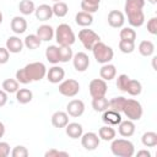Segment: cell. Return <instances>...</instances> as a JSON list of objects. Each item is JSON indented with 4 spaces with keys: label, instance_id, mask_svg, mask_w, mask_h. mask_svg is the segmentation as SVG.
<instances>
[{
    "label": "cell",
    "instance_id": "cell-1",
    "mask_svg": "<svg viewBox=\"0 0 157 157\" xmlns=\"http://www.w3.org/2000/svg\"><path fill=\"white\" fill-rule=\"evenodd\" d=\"M145 0H126L125 1V13L128 16V22L131 27H141L145 22L144 9Z\"/></svg>",
    "mask_w": 157,
    "mask_h": 157
},
{
    "label": "cell",
    "instance_id": "cell-2",
    "mask_svg": "<svg viewBox=\"0 0 157 157\" xmlns=\"http://www.w3.org/2000/svg\"><path fill=\"white\" fill-rule=\"evenodd\" d=\"M110 151L117 157H132L135 155V146L126 139H113Z\"/></svg>",
    "mask_w": 157,
    "mask_h": 157
},
{
    "label": "cell",
    "instance_id": "cell-3",
    "mask_svg": "<svg viewBox=\"0 0 157 157\" xmlns=\"http://www.w3.org/2000/svg\"><path fill=\"white\" fill-rule=\"evenodd\" d=\"M54 36L60 47H71L76 40L75 33L67 23L59 25L54 32Z\"/></svg>",
    "mask_w": 157,
    "mask_h": 157
},
{
    "label": "cell",
    "instance_id": "cell-4",
    "mask_svg": "<svg viewBox=\"0 0 157 157\" xmlns=\"http://www.w3.org/2000/svg\"><path fill=\"white\" fill-rule=\"evenodd\" d=\"M92 53H93V56H94L96 61L99 63V64H107V63H109V61L113 59V56H114L113 49H112L109 45H107L105 43L101 42V40L97 42V43L93 45Z\"/></svg>",
    "mask_w": 157,
    "mask_h": 157
},
{
    "label": "cell",
    "instance_id": "cell-5",
    "mask_svg": "<svg viewBox=\"0 0 157 157\" xmlns=\"http://www.w3.org/2000/svg\"><path fill=\"white\" fill-rule=\"evenodd\" d=\"M23 69H25L27 76L31 78V81H40L47 75V67L40 61L29 63Z\"/></svg>",
    "mask_w": 157,
    "mask_h": 157
},
{
    "label": "cell",
    "instance_id": "cell-6",
    "mask_svg": "<svg viewBox=\"0 0 157 157\" xmlns=\"http://www.w3.org/2000/svg\"><path fill=\"white\" fill-rule=\"evenodd\" d=\"M123 113L130 120H139L142 117V105L136 99H126L123 108Z\"/></svg>",
    "mask_w": 157,
    "mask_h": 157
},
{
    "label": "cell",
    "instance_id": "cell-7",
    "mask_svg": "<svg viewBox=\"0 0 157 157\" xmlns=\"http://www.w3.org/2000/svg\"><path fill=\"white\" fill-rule=\"evenodd\" d=\"M78 39L82 43V45L85 47V49L92 50L93 45L101 40V37L93 31V29H88V28H83L78 32Z\"/></svg>",
    "mask_w": 157,
    "mask_h": 157
},
{
    "label": "cell",
    "instance_id": "cell-8",
    "mask_svg": "<svg viewBox=\"0 0 157 157\" xmlns=\"http://www.w3.org/2000/svg\"><path fill=\"white\" fill-rule=\"evenodd\" d=\"M80 92V83L74 78H67L59 85V93L65 97H75Z\"/></svg>",
    "mask_w": 157,
    "mask_h": 157
},
{
    "label": "cell",
    "instance_id": "cell-9",
    "mask_svg": "<svg viewBox=\"0 0 157 157\" xmlns=\"http://www.w3.org/2000/svg\"><path fill=\"white\" fill-rule=\"evenodd\" d=\"M88 90H90V94L92 98L103 97L105 96L108 91V86L103 78H93L88 85Z\"/></svg>",
    "mask_w": 157,
    "mask_h": 157
},
{
    "label": "cell",
    "instance_id": "cell-10",
    "mask_svg": "<svg viewBox=\"0 0 157 157\" xmlns=\"http://www.w3.org/2000/svg\"><path fill=\"white\" fill-rule=\"evenodd\" d=\"M101 139L96 132H85L81 135V145L87 151H93L99 146Z\"/></svg>",
    "mask_w": 157,
    "mask_h": 157
},
{
    "label": "cell",
    "instance_id": "cell-11",
    "mask_svg": "<svg viewBox=\"0 0 157 157\" xmlns=\"http://www.w3.org/2000/svg\"><path fill=\"white\" fill-rule=\"evenodd\" d=\"M71 60H72V64H74L75 70L78 71V72L86 71L88 69V66H90V58L83 52H78V53L74 54V56H72Z\"/></svg>",
    "mask_w": 157,
    "mask_h": 157
},
{
    "label": "cell",
    "instance_id": "cell-12",
    "mask_svg": "<svg viewBox=\"0 0 157 157\" xmlns=\"http://www.w3.org/2000/svg\"><path fill=\"white\" fill-rule=\"evenodd\" d=\"M85 112V103L81 99H72L66 105V113L72 118H78Z\"/></svg>",
    "mask_w": 157,
    "mask_h": 157
},
{
    "label": "cell",
    "instance_id": "cell-13",
    "mask_svg": "<svg viewBox=\"0 0 157 157\" xmlns=\"http://www.w3.org/2000/svg\"><path fill=\"white\" fill-rule=\"evenodd\" d=\"M47 78L50 83H59L64 80L65 77V70L58 65H54L53 67H50L48 71H47Z\"/></svg>",
    "mask_w": 157,
    "mask_h": 157
},
{
    "label": "cell",
    "instance_id": "cell-14",
    "mask_svg": "<svg viewBox=\"0 0 157 157\" xmlns=\"http://www.w3.org/2000/svg\"><path fill=\"white\" fill-rule=\"evenodd\" d=\"M102 120L105 125H110V126H115L121 121V115L119 112H115L113 109H105L104 112H102Z\"/></svg>",
    "mask_w": 157,
    "mask_h": 157
},
{
    "label": "cell",
    "instance_id": "cell-15",
    "mask_svg": "<svg viewBox=\"0 0 157 157\" xmlns=\"http://www.w3.org/2000/svg\"><path fill=\"white\" fill-rule=\"evenodd\" d=\"M108 25L113 28H120L124 26V22H125V17H124V13L119 10H112L109 13H108Z\"/></svg>",
    "mask_w": 157,
    "mask_h": 157
},
{
    "label": "cell",
    "instance_id": "cell-16",
    "mask_svg": "<svg viewBox=\"0 0 157 157\" xmlns=\"http://www.w3.org/2000/svg\"><path fill=\"white\" fill-rule=\"evenodd\" d=\"M52 124L56 129L65 128L69 124V114L63 110H58L52 115Z\"/></svg>",
    "mask_w": 157,
    "mask_h": 157
},
{
    "label": "cell",
    "instance_id": "cell-17",
    "mask_svg": "<svg viewBox=\"0 0 157 157\" xmlns=\"http://www.w3.org/2000/svg\"><path fill=\"white\" fill-rule=\"evenodd\" d=\"M118 131L119 134L123 136V137H130L134 135L135 132V124H134V120H121L119 124H118Z\"/></svg>",
    "mask_w": 157,
    "mask_h": 157
},
{
    "label": "cell",
    "instance_id": "cell-18",
    "mask_svg": "<svg viewBox=\"0 0 157 157\" xmlns=\"http://www.w3.org/2000/svg\"><path fill=\"white\" fill-rule=\"evenodd\" d=\"M34 13H36L37 20H39V21H48L53 16V10H52V6H49L47 4H42L38 7H36Z\"/></svg>",
    "mask_w": 157,
    "mask_h": 157
},
{
    "label": "cell",
    "instance_id": "cell-19",
    "mask_svg": "<svg viewBox=\"0 0 157 157\" xmlns=\"http://www.w3.org/2000/svg\"><path fill=\"white\" fill-rule=\"evenodd\" d=\"M6 49L10 53H13V54L21 53L22 49H23V42H22V39H20L16 36L9 37L7 40H6Z\"/></svg>",
    "mask_w": 157,
    "mask_h": 157
},
{
    "label": "cell",
    "instance_id": "cell-20",
    "mask_svg": "<svg viewBox=\"0 0 157 157\" xmlns=\"http://www.w3.org/2000/svg\"><path fill=\"white\" fill-rule=\"evenodd\" d=\"M11 29L16 33V34H22L26 32L27 29V21L25 20V17L22 16H15L11 20Z\"/></svg>",
    "mask_w": 157,
    "mask_h": 157
},
{
    "label": "cell",
    "instance_id": "cell-21",
    "mask_svg": "<svg viewBox=\"0 0 157 157\" xmlns=\"http://www.w3.org/2000/svg\"><path fill=\"white\" fill-rule=\"evenodd\" d=\"M36 34L39 37V39L42 42H49L54 37V29L49 25H42V26H39L37 28V33Z\"/></svg>",
    "mask_w": 157,
    "mask_h": 157
},
{
    "label": "cell",
    "instance_id": "cell-22",
    "mask_svg": "<svg viewBox=\"0 0 157 157\" xmlns=\"http://www.w3.org/2000/svg\"><path fill=\"white\" fill-rule=\"evenodd\" d=\"M115 75H117V69H115V66H114L113 64H109V63L103 64V66H102L101 70H99V76H101V78H103L104 81H110V80H113V78L115 77Z\"/></svg>",
    "mask_w": 157,
    "mask_h": 157
},
{
    "label": "cell",
    "instance_id": "cell-23",
    "mask_svg": "<svg viewBox=\"0 0 157 157\" xmlns=\"http://www.w3.org/2000/svg\"><path fill=\"white\" fill-rule=\"evenodd\" d=\"M45 58L50 64L56 65L60 63V49L58 45H49L45 49Z\"/></svg>",
    "mask_w": 157,
    "mask_h": 157
},
{
    "label": "cell",
    "instance_id": "cell-24",
    "mask_svg": "<svg viewBox=\"0 0 157 157\" xmlns=\"http://www.w3.org/2000/svg\"><path fill=\"white\" fill-rule=\"evenodd\" d=\"M65 131H66V135L69 137H71V139H78L83 134V128L78 123H69L65 126Z\"/></svg>",
    "mask_w": 157,
    "mask_h": 157
},
{
    "label": "cell",
    "instance_id": "cell-25",
    "mask_svg": "<svg viewBox=\"0 0 157 157\" xmlns=\"http://www.w3.org/2000/svg\"><path fill=\"white\" fill-rule=\"evenodd\" d=\"M75 22L81 27H90L93 22V16H92V13L80 11L75 16Z\"/></svg>",
    "mask_w": 157,
    "mask_h": 157
},
{
    "label": "cell",
    "instance_id": "cell-26",
    "mask_svg": "<svg viewBox=\"0 0 157 157\" xmlns=\"http://www.w3.org/2000/svg\"><path fill=\"white\" fill-rule=\"evenodd\" d=\"M115 135H117V131L110 125H104V126L99 128V130H98L99 139H102L104 141H112L113 139H115Z\"/></svg>",
    "mask_w": 157,
    "mask_h": 157
},
{
    "label": "cell",
    "instance_id": "cell-27",
    "mask_svg": "<svg viewBox=\"0 0 157 157\" xmlns=\"http://www.w3.org/2000/svg\"><path fill=\"white\" fill-rule=\"evenodd\" d=\"M32 98H33V93L28 88H18L17 92H16V99L21 104L29 103L32 101Z\"/></svg>",
    "mask_w": 157,
    "mask_h": 157
},
{
    "label": "cell",
    "instance_id": "cell-28",
    "mask_svg": "<svg viewBox=\"0 0 157 157\" xmlns=\"http://www.w3.org/2000/svg\"><path fill=\"white\" fill-rule=\"evenodd\" d=\"M101 0H82L81 1V10L88 13L97 12L99 9Z\"/></svg>",
    "mask_w": 157,
    "mask_h": 157
},
{
    "label": "cell",
    "instance_id": "cell-29",
    "mask_svg": "<svg viewBox=\"0 0 157 157\" xmlns=\"http://www.w3.org/2000/svg\"><path fill=\"white\" fill-rule=\"evenodd\" d=\"M92 108L96 112H104L109 108V101L105 98V96L92 98Z\"/></svg>",
    "mask_w": 157,
    "mask_h": 157
},
{
    "label": "cell",
    "instance_id": "cell-30",
    "mask_svg": "<svg viewBox=\"0 0 157 157\" xmlns=\"http://www.w3.org/2000/svg\"><path fill=\"white\" fill-rule=\"evenodd\" d=\"M52 10H53V15H55L56 17H65L67 15L69 7H67V4L66 2H64V1H56L52 6Z\"/></svg>",
    "mask_w": 157,
    "mask_h": 157
},
{
    "label": "cell",
    "instance_id": "cell-31",
    "mask_svg": "<svg viewBox=\"0 0 157 157\" xmlns=\"http://www.w3.org/2000/svg\"><path fill=\"white\" fill-rule=\"evenodd\" d=\"M40 44H42V40L39 39V37L37 34H28V36H26V38L23 40V45L31 50L39 48Z\"/></svg>",
    "mask_w": 157,
    "mask_h": 157
},
{
    "label": "cell",
    "instance_id": "cell-32",
    "mask_svg": "<svg viewBox=\"0 0 157 157\" xmlns=\"http://www.w3.org/2000/svg\"><path fill=\"white\" fill-rule=\"evenodd\" d=\"M139 53L142 56H151L155 53V44L151 40H142L139 44Z\"/></svg>",
    "mask_w": 157,
    "mask_h": 157
},
{
    "label": "cell",
    "instance_id": "cell-33",
    "mask_svg": "<svg viewBox=\"0 0 157 157\" xmlns=\"http://www.w3.org/2000/svg\"><path fill=\"white\" fill-rule=\"evenodd\" d=\"M130 96H139L141 92H142V85L140 81L137 80H129L128 82V86H126V91Z\"/></svg>",
    "mask_w": 157,
    "mask_h": 157
},
{
    "label": "cell",
    "instance_id": "cell-34",
    "mask_svg": "<svg viewBox=\"0 0 157 157\" xmlns=\"http://www.w3.org/2000/svg\"><path fill=\"white\" fill-rule=\"evenodd\" d=\"M142 145L146 147H155L157 146V134L155 131H147L141 137Z\"/></svg>",
    "mask_w": 157,
    "mask_h": 157
},
{
    "label": "cell",
    "instance_id": "cell-35",
    "mask_svg": "<svg viewBox=\"0 0 157 157\" xmlns=\"http://www.w3.org/2000/svg\"><path fill=\"white\" fill-rule=\"evenodd\" d=\"M18 10L22 15L27 16V15H31L34 12L36 6H34V2L32 0H21L18 4Z\"/></svg>",
    "mask_w": 157,
    "mask_h": 157
},
{
    "label": "cell",
    "instance_id": "cell-36",
    "mask_svg": "<svg viewBox=\"0 0 157 157\" xmlns=\"http://www.w3.org/2000/svg\"><path fill=\"white\" fill-rule=\"evenodd\" d=\"M125 102H126V98L123 97V96L114 97V98H112V99L109 101V109H113V110H115V112L121 113Z\"/></svg>",
    "mask_w": 157,
    "mask_h": 157
},
{
    "label": "cell",
    "instance_id": "cell-37",
    "mask_svg": "<svg viewBox=\"0 0 157 157\" xmlns=\"http://www.w3.org/2000/svg\"><path fill=\"white\" fill-rule=\"evenodd\" d=\"M2 90L6 93H16L18 90V82L16 78H6L2 82Z\"/></svg>",
    "mask_w": 157,
    "mask_h": 157
},
{
    "label": "cell",
    "instance_id": "cell-38",
    "mask_svg": "<svg viewBox=\"0 0 157 157\" xmlns=\"http://www.w3.org/2000/svg\"><path fill=\"white\" fill-rule=\"evenodd\" d=\"M119 37H120V39H124V40L135 42V39H136V32L131 27H123L120 29V32H119Z\"/></svg>",
    "mask_w": 157,
    "mask_h": 157
},
{
    "label": "cell",
    "instance_id": "cell-39",
    "mask_svg": "<svg viewBox=\"0 0 157 157\" xmlns=\"http://www.w3.org/2000/svg\"><path fill=\"white\" fill-rule=\"evenodd\" d=\"M119 49L124 54H130V53H132L135 50V42L120 39L119 40Z\"/></svg>",
    "mask_w": 157,
    "mask_h": 157
},
{
    "label": "cell",
    "instance_id": "cell-40",
    "mask_svg": "<svg viewBox=\"0 0 157 157\" xmlns=\"http://www.w3.org/2000/svg\"><path fill=\"white\" fill-rule=\"evenodd\" d=\"M59 49H60V63H67L72 59L74 53H72L71 47H60L59 45Z\"/></svg>",
    "mask_w": 157,
    "mask_h": 157
},
{
    "label": "cell",
    "instance_id": "cell-41",
    "mask_svg": "<svg viewBox=\"0 0 157 157\" xmlns=\"http://www.w3.org/2000/svg\"><path fill=\"white\" fill-rule=\"evenodd\" d=\"M16 80H17L18 83H22V85H28V83L32 82L31 78L27 76V74H26V71H25L23 67L16 71Z\"/></svg>",
    "mask_w": 157,
    "mask_h": 157
},
{
    "label": "cell",
    "instance_id": "cell-42",
    "mask_svg": "<svg viewBox=\"0 0 157 157\" xmlns=\"http://www.w3.org/2000/svg\"><path fill=\"white\" fill-rule=\"evenodd\" d=\"M129 80H130V77H129L126 74H121V75H119L118 78H117V87H118L120 91L125 92V91H126V86H128Z\"/></svg>",
    "mask_w": 157,
    "mask_h": 157
},
{
    "label": "cell",
    "instance_id": "cell-43",
    "mask_svg": "<svg viewBox=\"0 0 157 157\" xmlns=\"http://www.w3.org/2000/svg\"><path fill=\"white\" fill-rule=\"evenodd\" d=\"M11 156L12 157H27L28 156V150L25 146L18 145V146L13 147V150L11 151Z\"/></svg>",
    "mask_w": 157,
    "mask_h": 157
},
{
    "label": "cell",
    "instance_id": "cell-44",
    "mask_svg": "<svg viewBox=\"0 0 157 157\" xmlns=\"http://www.w3.org/2000/svg\"><path fill=\"white\" fill-rule=\"evenodd\" d=\"M147 31L152 36L157 34V17H151L147 21Z\"/></svg>",
    "mask_w": 157,
    "mask_h": 157
},
{
    "label": "cell",
    "instance_id": "cell-45",
    "mask_svg": "<svg viewBox=\"0 0 157 157\" xmlns=\"http://www.w3.org/2000/svg\"><path fill=\"white\" fill-rule=\"evenodd\" d=\"M45 157H59V156H64V157H69V153L65 151H59L56 148H52L49 151H47L44 153Z\"/></svg>",
    "mask_w": 157,
    "mask_h": 157
},
{
    "label": "cell",
    "instance_id": "cell-46",
    "mask_svg": "<svg viewBox=\"0 0 157 157\" xmlns=\"http://www.w3.org/2000/svg\"><path fill=\"white\" fill-rule=\"evenodd\" d=\"M9 58H10V52L6 48L0 47V65L6 64L9 61Z\"/></svg>",
    "mask_w": 157,
    "mask_h": 157
},
{
    "label": "cell",
    "instance_id": "cell-47",
    "mask_svg": "<svg viewBox=\"0 0 157 157\" xmlns=\"http://www.w3.org/2000/svg\"><path fill=\"white\" fill-rule=\"evenodd\" d=\"M10 155V145L5 141H0V157H7Z\"/></svg>",
    "mask_w": 157,
    "mask_h": 157
},
{
    "label": "cell",
    "instance_id": "cell-48",
    "mask_svg": "<svg viewBox=\"0 0 157 157\" xmlns=\"http://www.w3.org/2000/svg\"><path fill=\"white\" fill-rule=\"evenodd\" d=\"M7 103V93L4 90H0V107H4Z\"/></svg>",
    "mask_w": 157,
    "mask_h": 157
},
{
    "label": "cell",
    "instance_id": "cell-49",
    "mask_svg": "<svg viewBox=\"0 0 157 157\" xmlns=\"http://www.w3.org/2000/svg\"><path fill=\"white\" fill-rule=\"evenodd\" d=\"M136 155H137V157H151V153L147 150H140V151H137Z\"/></svg>",
    "mask_w": 157,
    "mask_h": 157
},
{
    "label": "cell",
    "instance_id": "cell-50",
    "mask_svg": "<svg viewBox=\"0 0 157 157\" xmlns=\"http://www.w3.org/2000/svg\"><path fill=\"white\" fill-rule=\"evenodd\" d=\"M4 135H5V125L0 121V139H1Z\"/></svg>",
    "mask_w": 157,
    "mask_h": 157
},
{
    "label": "cell",
    "instance_id": "cell-51",
    "mask_svg": "<svg viewBox=\"0 0 157 157\" xmlns=\"http://www.w3.org/2000/svg\"><path fill=\"white\" fill-rule=\"evenodd\" d=\"M156 59H157V56H153L152 58V65H153V69L155 70H157V67H156Z\"/></svg>",
    "mask_w": 157,
    "mask_h": 157
},
{
    "label": "cell",
    "instance_id": "cell-52",
    "mask_svg": "<svg viewBox=\"0 0 157 157\" xmlns=\"http://www.w3.org/2000/svg\"><path fill=\"white\" fill-rule=\"evenodd\" d=\"M1 22H2V12L0 11V25H1Z\"/></svg>",
    "mask_w": 157,
    "mask_h": 157
},
{
    "label": "cell",
    "instance_id": "cell-53",
    "mask_svg": "<svg viewBox=\"0 0 157 157\" xmlns=\"http://www.w3.org/2000/svg\"><path fill=\"white\" fill-rule=\"evenodd\" d=\"M147 1H148V2H151V4H156V1H157V0H147Z\"/></svg>",
    "mask_w": 157,
    "mask_h": 157
},
{
    "label": "cell",
    "instance_id": "cell-54",
    "mask_svg": "<svg viewBox=\"0 0 157 157\" xmlns=\"http://www.w3.org/2000/svg\"><path fill=\"white\" fill-rule=\"evenodd\" d=\"M52 1H54V2H56V1H60V0H52Z\"/></svg>",
    "mask_w": 157,
    "mask_h": 157
}]
</instances>
